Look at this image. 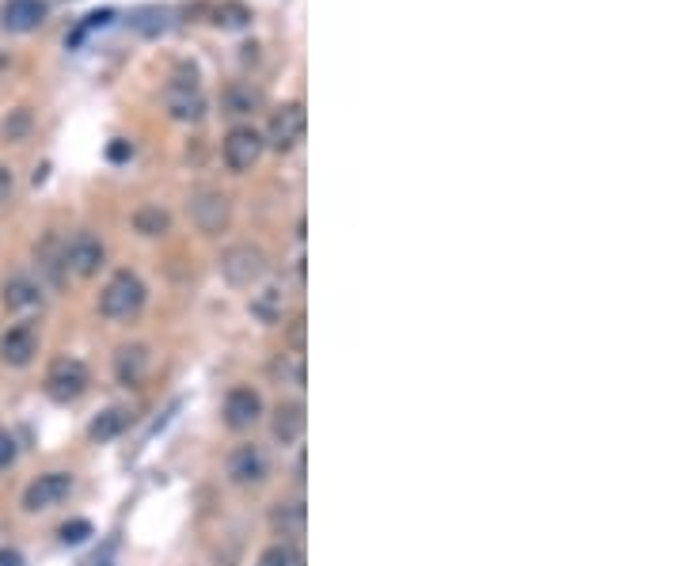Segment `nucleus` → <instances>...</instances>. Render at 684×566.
Masks as SVG:
<instances>
[{
    "label": "nucleus",
    "instance_id": "obj_1",
    "mask_svg": "<svg viewBox=\"0 0 684 566\" xmlns=\"http://www.w3.org/2000/svg\"><path fill=\"white\" fill-rule=\"evenodd\" d=\"M145 301H149L145 282L133 270H118V274H111V282L103 285V293H99V312L107 320H133L145 308Z\"/></svg>",
    "mask_w": 684,
    "mask_h": 566
},
{
    "label": "nucleus",
    "instance_id": "obj_2",
    "mask_svg": "<svg viewBox=\"0 0 684 566\" xmlns=\"http://www.w3.org/2000/svg\"><path fill=\"white\" fill-rule=\"evenodd\" d=\"M266 274V251L259 244H232L221 251V278L236 289L263 282Z\"/></svg>",
    "mask_w": 684,
    "mask_h": 566
},
{
    "label": "nucleus",
    "instance_id": "obj_3",
    "mask_svg": "<svg viewBox=\"0 0 684 566\" xmlns=\"http://www.w3.org/2000/svg\"><path fill=\"white\" fill-rule=\"evenodd\" d=\"M92 384V373L80 358H57L50 369H46V396L54 403H76V399L88 392Z\"/></svg>",
    "mask_w": 684,
    "mask_h": 566
},
{
    "label": "nucleus",
    "instance_id": "obj_4",
    "mask_svg": "<svg viewBox=\"0 0 684 566\" xmlns=\"http://www.w3.org/2000/svg\"><path fill=\"white\" fill-rule=\"evenodd\" d=\"M263 152H266V141L255 126H232V130L225 133V141H221V160H225V168L232 171V175L251 171L259 160H263Z\"/></svg>",
    "mask_w": 684,
    "mask_h": 566
},
{
    "label": "nucleus",
    "instance_id": "obj_5",
    "mask_svg": "<svg viewBox=\"0 0 684 566\" xmlns=\"http://www.w3.org/2000/svg\"><path fill=\"white\" fill-rule=\"evenodd\" d=\"M187 213H190V225L198 228L202 236H221L232 225V202H228V194H221V190L206 187L198 190V194H190Z\"/></svg>",
    "mask_w": 684,
    "mask_h": 566
},
{
    "label": "nucleus",
    "instance_id": "obj_6",
    "mask_svg": "<svg viewBox=\"0 0 684 566\" xmlns=\"http://www.w3.org/2000/svg\"><path fill=\"white\" fill-rule=\"evenodd\" d=\"M103 263H107V247L92 232H76L73 240L65 244V251H61V270L80 278V282L95 278L103 270Z\"/></svg>",
    "mask_w": 684,
    "mask_h": 566
},
{
    "label": "nucleus",
    "instance_id": "obj_7",
    "mask_svg": "<svg viewBox=\"0 0 684 566\" xmlns=\"http://www.w3.org/2000/svg\"><path fill=\"white\" fill-rule=\"evenodd\" d=\"M304 130H308V114H304V103H282L270 114V126H266V145L278 152L297 149L304 141Z\"/></svg>",
    "mask_w": 684,
    "mask_h": 566
},
{
    "label": "nucleus",
    "instance_id": "obj_8",
    "mask_svg": "<svg viewBox=\"0 0 684 566\" xmlns=\"http://www.w3.org/2000/svg\"><path fill=\"white\" fill-rule=\"evenodd\" d=\"M73 475L69 472H42L38 479L27 483V491H23V510L27 513H46L61 506L69 494H73Z\"/></svg>",
    "mask_w": 684,
    "mask_h": 566
},
{
    "label": "nucleus",
    "instance_id": "obj_9",
    "mask_svg": "<svg viewBox=\"0 0 684 566\" xmlns=\"http://www.w3.org/2000/svg\"><path fill=\"white\" fill-rule=\"evenodd\" d=\"M164 107L175 122H202L209 111L206 95L198 88V76H190V80H171L168 92H164Z\"/></svg>",
    "mask_w": 684,
    "mask_h": 566
},
{
    "label": "nucleus",
    "instance_id": "obj_10",
    "mask_svg": "<svg viewBox=\"0 0 684 566\" xmlns=\"http://www.w3.org/2000/svg\"><path fill=\"white\" fill-rule=\"evenodd\" d=\"M221 415H225V426L228 430H236V434H244L251 430L259 418H263V396L255 392V388H232L225 396V407H221Z\"/></svg>",
    "mask_w": 684,
    "mask_h": 566
},
{
    "label": "nucleus",
    "instance_id": "obj_11",
    "mask_svg": "<svg viewBox=\"0 0 684 566\" xmlns=\"http://www.w3.org/2000/svg\"><path fill=\"white\" fill-rule=\"evenodd\" d=\"M38 354V331L31 323H16L0 335V361L8 369H27Z\"/></svg>",
    "mask_w": 684,
    "mask_h": 566
},
{
    "label": "nucleus",
    "instance_id": "obj_12",
    "mask_svg": "<svg viewBox=\"0 0 684 566\" xmlns=\"http://www.w3.org/2000/svg\"><path fill=\"white\" fill-rule=\"evenodd\" d=\"M266 475H270V464H266V453L259 445L232 449V456H228V479L236 487H259V483H266Z\"/></svg>",
    "mask_w": 684,
    "mask_h": 566
},
{
    "label": "nucleus",
    "instance_id": "obj_13",
    "mask_svg": "<svg viewBox=\"0 0 684 566\" xmlns=\"http://www.w3.org/2000/svg\"><path fill=\"white\" fill-rule=\"evenodd\" d=\"M149 365H152V354L145 342H130V346H122L118 354H114V380L122 384V388H137L141 380L149 377Z\"/></svg>",
    "mask_w": 684,
    "mask_h": 566
},
{
    "label": "nucleus",
    "instance_id": "obj_14",
    "mask_svg": "<svg viewBox=\"0 0 684 566\" xmlns=\"http://www.w3.org/2000/svg\"><path fill=\"white\" fill-rule=\"evenodd\" d=\"M42 19H46V4L42 0H8L0 8V27L12 31V35H31V31L42 27Z\"/></svg>",
    "mask_w": 684,
    "mask_h": 566
},
{
    "label": "nucleus",
    "instance_id": "obj_15",
    "mask_svg": "<svg viewBox=\"0 0 684 566\" xmlns=\"http://www.w3.org/2000/svg\"><path fill=\"white\" fill-rule=\"evenodd\" d=\"M304 403H297V399H289V403H278L274 407V415H270V434H274V441L278 445H297L304 437Z\"/></svg>",
    "mask_w": 684,
    "mask_h": 566
},
{
    "label": "nucleus",
    "instance_id": "obj_16",
    "mask_svg": "<svg viewBox=\"0 0 684 566\" xmlns=\"http://www.w3.org/2000/svg\"><path fill=\"white\" fill-rule=\"evenodd\" d=\"M304 529H308V510H304V502H278V506L270 510V532H274V536L297 540V536H304Z\"/></svg>",
    "mask_w": 684,
    "mask_h": 566
},
{
    "label": "nucleus",
    "instance_id": "obj_17",
    "mask_svg": "<svg viewBox=\"0 0 684 566\" xmlns=\"http://www.w3.org/2000/svg\"><path fill=\"white\" fill-rule=\"evenodd\" d=\"M0 301H4L8 312H35V308H42V289H38L31 278L16 274V278H8V282H4Z\"/></svg>",
    "mask_w": 684,
    "mask_h": 566
},
{
    "label": "nucleus",
    "instance_id": "obj_18",
    "mask_svg": "<svg viewBox=\"0 0 684 566\" xmlns=\"http://www.w3.org/2000/svg\"><path fill=\"white\" fill-rule=\"evenodd\" d=\"M251 316L263 323V327H274V323H282V312H285V289L282 285H263L255 297H251Z\"/></svg>",
    "mask_w": 684,
    "mask_h": 566
},
{
    "label": "nucleus",
    "instance_id": "obj_19",
    "mask_svg": "<svg viewBox=\"0 0 684 566\" xmlns=\"http://www.w3.org/2000/svg\"><path fill=\"white\" fill-rule=\"evenodd\" d=\"M270 377H274V384L304 388V384H308V365H304V354H297V350L278 354V358L270 361Z\"/></svg>",
    "mask_w": 684,
    "mask_h": 566
},
{
    "label": "nucleus",
    "instance_id": "obj_20",
    "mask_svg": "<svg viewBox=\"0 0 684 566\" xmlns=\"http://www.w3.org/2000/svg\"><path fill=\"white\" fill-rule=\"evenodd\" d=\"M130 426V411L126 407H107L103 415L92 418V426H88V437H92L95 445H103V441H114V437L122 434Z\"/></svg>",
    "mask_w": 684,
    "mask_h": 566
},
{
    "label": "nucleus",
    "instance_id": "obj_21",
    "mask_svg": "<svg viewBox=\"0 0 684 566\" xmlns=\"http://www.w3.org/2000/svg\"><path fill=\"white\" fill-rule=\"evenodd\" d=\"M133 228H137L141 236H149V240H156V236H168V232H171L168 209H160V206H141L137 213H133Z\"/></svg>",
    "mask_w": 684,
    "mask_h": 566
},
{
    "label": "nucleus",
    "instance_id": "obj_22",
    "mask_svg": "<svg viewBox=\"0 0 684 566\" xmlns=\"http://www.w3.org/2000/svg\"><path fill=\"white\" fill-rule=\"evenodd\" d=\"M255 566H304V555L293 544H274V548H266L259 555Z\"/></svg>",
    "mask_w": 684,
    "mask_h": 566
},
{
    "label": "nucleus",
    "instance_id": "obj_23",
    "mask_svg": "<svg viewBox=\"0 0 684 566\" xmlns=\"http://www.w3.org/2000/svg\"><path fill=\"white\" fill-rule=\"evenodd\" d=\"M247 19H251V12H247L244 4H236V0H225L221 8H217V27H225V31H240V27H247Z\"/></svg>",
    "mask_w": 684,
    "mask_h": 566
},
{
    "label": "nucleus",
    "instance_id": "obj_24",
    "mask_svg": "<svg viewBox=\"0 0 684 566\" xmlns=\"http://www.w3.org/2000/svg\"><path fill=\"white\" fill-rule=\"evenodd\" d=\"M225 103H228V114H251L255 107H259V92L244 84V88H232Z\"/></svg>",
    "mask_w": 684,
    "mask_h": 566
},
{
    "label": "nucleus",
    "instance_id": "obj_25",
    "mask_svg": "<svg viewBox=\"0 0 684 566\" xmlns=\"http://www.w3.org/2000/svg\"><path fill=\"white\" fill-rule=\"evenodd\" d=\"M27 130H31V114L27 111H16L12 118H4V122H0V137H4V141H19Z\"/></svg>",
    "mask_w": 684,
    "mask_h": 566
},
{
    "label": "nucleus",
    "instance_id": "obj_26",
    "mask_svg": "<svg viewBox=\"0 0 684 566\" xmlns=\"http://www.w3.org/2000/svg\"><path fill=\"white\" fill-rule=\"evenodd\" d=\"M16 456H19L16 437H12L8 430H4V426H0V472H8V468L16 464Z\"/></svg>",
    "mask_w": 684,
    "mask_h": 566
},
{
    "label": "nucleus",
    "instance_id": "obj_27",
    "mask_svg": "<svg viewBox=\"0 0 684 566\" xmlns=\"http://www.w3.org/2000/svg\"><path fill=\"white\" fill-rule=\"evenodd\" d=\"M92 536V525L88 521H69V525H61V544H84Z\"/></svg>",
    "mask_w": 684,
    "mask_h": 566
},
{
    "label": "nucleus",
    "instance_id": "obj_28",
    "mask_svg": "<svg viewBox=\"0 0 684 566\" xmlns=\"http://www.w3.org/2000/svg\"><path fill=\"white\" fill-rule=\"evenodd\" d=\"M12 194H16V179H12V168H4V164H0V206H4V202H12Z\"/></svg>",
    "mask_w": 684,
    "mask_h": 566
},
{
    "label": "nucleus",
    "instance_id": "obj_29",
    "mask_svg": "<svg viewBox=\"0 0 684 566\" xmlns=\"http://www.w3.org/2000/svg\"><path fill=\"white\" fill-rule=\"evenodd\" d=\"M289 342H293V350H297V354L304 350V316L293 320V327H289Z\"/></svg>",
    "mask_w": 684,
    "mask_h": 566
},
{
    "label": "nucleus",
    "instance_id": "obj_30",
    "mask_svg": "<svg viewBox=\"0 0 684 566\" xmlns=\"http://www.w3.org/2000/svg\"><path fill=\"white\" fill-rule=\"evenodd\" d=\"M0 566H23L19 551H0Z\"/></svg>",
    "mask_w": 684,
    "mask_h": 566
},
{
    "label": "nucleus",
    "instance_id": "obj_31",
    "mask_svg": "<svg viewBox=\"0 0 684 566\" xmlns=\"http://www.w3.org/2000/svg\"><path fill=\"white\" fill-rule=\"evenodd\" d=\"M126 152H133V149H126V145H114V149H111V156H114V160H122Z\"/></svg>",
    "mask_w": 684,
    "mask_h": 566
}]
</instances>
